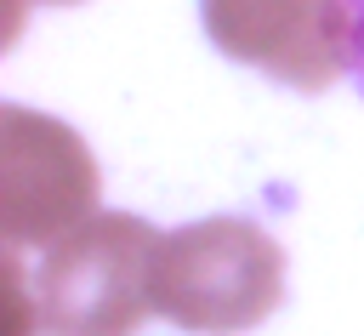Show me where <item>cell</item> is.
I'll return each instance as SVG.
<instances>
[{"instance_id": "cell-1", "label": "cell", "mask_w": 364, "mask_h": 336, "mask_svg": "<svg viewBox=\"0 0 364 336\" xmlns=\"http://www.w3.org/2000/svg\"><path fill=\"white\" fill-rule=\"evenodd\" d=\"M284 302V251L245 216H205L159 239L154 313L193 336L256 330Z\"/></svg>"}, {"instance_id": "cell-2", "label": "cell", "mask_w": 364, "mask_h": 336, "mask_svg": "<svg viewBox=\"0 0 364 336\" xmlns=\"http://www.w3.org/2000/svg\"><path fill=\"white\" fill-rule=\"evenodd\" d=\"M159 228L131 211H91L40 262L34 313L46 336H136L154 313Z\"/></svg>"}, {"instance_id": "cell-3", "label": "cell", "mask_w": 364, "mask_h": 336, "mask_svg": "<svg viewBox=\"0 0 364 336\" xmlns=\"http://www.w3.org/2000/svg\"><path fill=\"white\" fill-rule=\"evenodd\" d=\"M199 17L222 57L296 91H330L358 68L353 0H199Z\"/></svg>"}, {"instance_id": "cell-4", "label": "cell", "mask_w": 364, "mask_h": 336, "mask_svg": "<svg viewBox=\"0 0 364 336\" xmlns=\"http://www.w3.org/2000/svg\"><path fill=\"white\" fill-rule=\"evenodd\" d=\"M102 171L85 137L51 114L0 108V233L11 251L51 245L97 211Z\"/></svg>"}, {"instance_id": "cell-5", "label": "cell", "mask_w": 364, "mask_h": 336, "mask_svg": "<svg viewBox=\"0 0 364 336\" xmlns=\"http://www.w3.org/2000/svg\"><path fill=\"white\" fill-rule=\"evenodd\" d=\"M28 6H34V0H6V40H17V28H23ZM40 6H74V0H40Z\"/></svg>"}, {"instance_id": "cell-6", "label": "cell", "mask_w": 364, "mask_h": 336, "mask_svg": "<svg viewBox=\"0 0 364 336\" xmlns=\"http://www.w3.org/2000/svg\"><path fill=\"white\" fill-rule=\"evenodd\" d=\"M358 6V68H353V85L364 91V0H353Z\"/></svg>"}, {"instance_id": "cell-7", "label": "cell", "mask_w": 364, "mask_h": 336, "mask_svg": "<svg viewBox=\"0 0 364 336\" xmlns=\"http://www.w3.org/2000/svg\"><path fill=\"white\" fill-rule=\"evenodd\" d=\"M11 285H17V319H23V273H17V262H11ZM17 336H23V325H17Z\"/></svg>"}]
</instances>
